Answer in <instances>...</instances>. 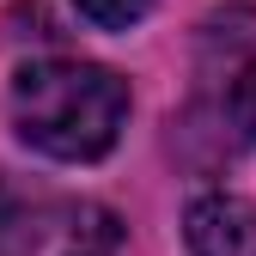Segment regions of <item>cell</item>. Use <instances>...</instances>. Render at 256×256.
Returning a JSON list of instances; mask_svg holds the SVG:
<instances>
[{"label": "cell", "instance_id": "obj_1", "mask_svg": "<svg viewBox=\"0 0 256 256\" xmlns=\"http://www.w3.org/2000/svg\"><path fill=\"white\" fill-rule=\"evenodd\" d=\"M128 86L98 61H30L12 80V122L49 158H98L116 146Z\"/></svg>", "mask_w": 256, "mask_h": 256}, {"label": "cell", "instance_id": "obj_2", "mask_svg": "<svg viewBox=\"0 0 256 256\" xmlns=\"http://www.w3.org/2000/svg\"><path fill=\"white\" fill-rule=\"evenodd\" d=\"M189 250L196 256H256V202L244 196H202L189 208Z\"/></svg>", "mask_w": 256, "mask_h": 256}, {"label": "cell", "instance_id": "obj_3", "mask_svg": "<svg viewBox=\"0 0 256 256\" xmlns=\"http://www.w3.org/2000/svg\"><path fill=\"white\" fill-rule=\"evenodd\" d=\"M146 6H152V0H80V12L92 24H104V30H128Z\"/></svg>", "mask_w": 256, "mask_h": 256}]
</instances>
